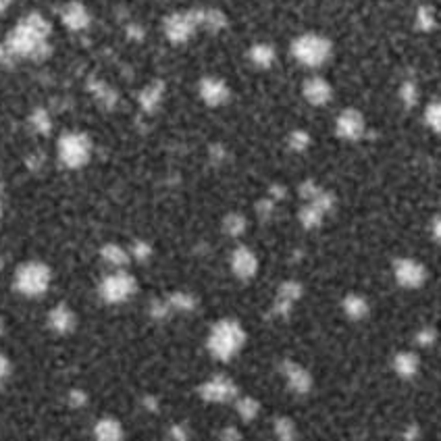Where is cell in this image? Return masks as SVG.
<instances>
[{
    "label": "cell",
    "instance_id": "1",
    "mask_svg": "<svg viewBox=\"0 0 441 441\" xmlns=\"http://www.w3.org/2000/svg\"><path fill=\"white\" fill-rule=\"evenodd\" d=\"M48 36H51L48 21L42 15L32 13L19 21V26L9 34L5 44L13 57L42 59L48 53Z\"/></svg>",
    "mask_w": 441,
    "mask_h": 441
},
{
    "label": "cell",
    "instance_id": "2",
    "mask_svg": "<svg viewBox=\"0 0 441 441\" xmlns=\"http://www.w3.org/2000/svg\"><path fill=\"white\" fill-rule=\"evenodd\" d=\"M244 343H246V331L233 318L217 321L213 325L210 333H208V339H206L208 352L217 360H223V362H229L235 354H240Z\"/></svg>",
    "mask_w": 441,
    "mask_h": 441
},
{
    "label": "cell",
    "instance_id": "3",
    "mask_svg": "<svg viewBox=\"0 0 441 441\" xmlns=\"http://www.w3.org/2000/svg\"><path fill=\"white\" fill-rule=\"evenodd\" d=\"M291 53H294L296 61L302 63L304 67H321L331 57V44L323 36L304 34L294 42Z\"/></svg>",
    "mask_w": 441,
    "mask_h": 441
},
{
    "label": "cell",
    "instance_id": "4",
    "mask_svg": "<svg viewBox=\"0 0 441 441\" xmlns=\"http://www.w3.org/2000/svg\"><path fill=\"white\" fill-rule=\"evenodd\" d=\"M51 285V269L44 262H26L17 269L15 287L19 294L36 298L42 296Z\"/></svg>",
    "mask_w": 441,
    "mask_h": 441
},
{
    "label": "cell",
    "instance_id": "5",
    "mask_svg": "<svg viewBox=\"0 0 441 441\" xmlns=\"http://www.w3.org/2000/svg\"><path fill=\"white\" fill-rule=\"evenodd\" d=\"M92 156V142L86 134H65L59 140V159L65 167L69 169H80L84 167Z\"/></svg>",
    "mask_w": 441,
    "mask_h": 441
},
{
    "label": "cell",
    "instance_id": "6",
    "mask_svg": "<svg viewBox=\"0 0 441 441\" xmlns=\"http://www.w3.org/2000/svg\"><path fill=\"white\" fill-rule=\"evenodd\" d=\"M136 289H138L136 279L125 271H117L102 279L100 298L109 304H121V302H127L136 294Z\"/></svg>",
    "mask_w": 441,
    "mask_h": 441
},
{
    "label": "cell",
    "instance_id": "7",
    "mask_svg": "<svg viewBox=\"0 0 441 441\" xmlns=\"http://www.w3.org/2000/svg\"><path fill=\"white\" fill-rule=\"evenodd\" d=\"M196 28H200V9L169 15L165 21V34L171 42H186L188 38H192Z\"/></svg>",
    "mask_w": 441,
    "mask_h": 441
},
{
    "label": "cell",
    "instance_id": "8",
    "mask_svg": "<svg viewBox=\"0 0 441 441\" xmlns=\"http://www.w3.org/2000/svg\"><path fill=\"white\" fill-rule=\"evenodd\" d=\"M200 395L204 402H210V404H227L237 397V387L229 377L215 375L200 385Z\"/></svg>",
    "mask_w": 441,
    "mask_h": 441
},
{
    "label": "cell",
    "instance_id": "9",
    "mask_svg": "<svg viewBox=\"0 0 441 441\" xmlns=\"http://www.w3.org/2000/svg\"><path fill=\"white\" fill-rule=\"evenodd\" d=\"M393 277L395 281L406 289H416L426 279V269L414 260V258H397L393 264Z\"/></svg>",
    "mask_w": 441,
    "mask_h": 441
},
{
    "label": "cell",
    "instance_id": "10",
    "mask_svg": "<svg viewBox=\"0 0 441 441\" xmlns=\"http://www.w3.org/2000/svg\"><path fill=\"white\" fill-rule=\"evenodd\" d=\"M281 375H283L287 387L294 393H298V395H304V393H308L312 389V377H310V372L304 366H300V364H296L291 360H285L281 364Z\"/></svg>",
    "mask_w": 441,
    "mask_h": 441
},
{
    "label": "cell",
    "instance_id": "11",
    "mask_svg": "<svg viewBox=\"0 0 441 441\" xmlns=\"http://www.w3.org/2000/svg\"><path fill=\"white\" fill-rule=\"evenodd\" d=\"M335 132L343 140H360L364 136V119L358 111L345 109L337 121H335Z\"/></svg>",
    "mask_w": 441,
    "mask_h": 441
},
{
    "label": "cell",
    "instance_id": "12",
    "mask_svg": "<svg viewBox=\"0 0 441 441\" xmlns=\"http://www.w3.org/2000/svg\"><path fill=\"white\" fill-rule=\"evenodd\" d=\"M231 269L240 279H252L258 271V258L246 246H240L231 254Z\"/></svg>",
    "mask_w": 441,
    "mask_h": 441
},
{
    "label": "cell",
    "instance_id": "13",
    "mask_svg": "<svg viewBox=\"0 0 441 441\" xmlns=\"http://www.w3.org/2000/svg\"><path fill=\"white\" fill-rule=\"evenodd\" d=\"M300 296H302V285L296 283V281H285L277 289V298H275V304H273V314H277V316L289 314V310L300 300Z\"/></svg>",
    "mask_w": 441,
    "mask_h": 441
},
{
    "label": "cell",
    "instance_id": "14",
    "mask_svg": "<svg viewBox=\"0 0 441 441\" xmlns=\"http://www.w3.org/2000/svg\"><path fill=\"white\" fill-rule=\"evenodd\" d=\"M200 98L208 107H219L229 98V88L223 80L217 78H204L200 82Z\"/></svg>",
    "mask_w": 441,
    "mask_h": 441
},
{
    "label": "cell",
    "instance_id": "15",
    "mask_svg": "<svg viewBox=\"0 0 441 441\" xmlns=\"http://www.w3.org/2000/svg\"><path fill=\"white\" fill-rule=\"evenodd\" d=\"M48 327L55 333H61V335L71 333L75 329V314H73V310L69 306H65V304L55 306L51 310V314H48Z\"/></svg>",
    "mask_w": 441,
    "mask_h": 441
},
{
    "label": "cell",
    "instance_id": "16",
    "mask_svg": "<svg viewBox=\"0 0 441 441\" xmlns=\"http://www.w3.org/2000/svg\"><path fill=\"white\" fill-rule=\"evenodd\" d=\"M304 98L310 102V105H314V107H321V105H327L329 100H331V94H333V90H331V86L325 82V80H321V78H312V80H308L306 84H304Z\"/></svg>",
    "mask_w": 441,
    "mask_h": 441
},
{
    "label": "cell",
    "instance_id": "17",
    "mask_svg": "<svg viewBox=\"0 0 441 441\" xmlns=\"http://www.w3.org/2000/svg\"><path fill=\"white\" fill-rule=\"evenodd\" d=\"M61 17H63V24H65L69 30H73V32H82V30H86V28L90 26V13H88L86 7L80 5V3H69V5L63 9Z\"/></svg>",
    "mask_w": 441,
    "mask_h": 441
},
{
    "label": "cell",
    "instance_id": "18",
    "mask_svg": "<svg viewBox=\"0 0 441 441\" xmlns=\"http://www.w3.org/2000/svg\"><path fill=\"white\" fill-rule=\"evenodd\" d=\"M96 441H123V426L117 418H100L94 426Z\"/></svg>",
    "mask_w": 441,
    "mask_h": 441
},
{
    "label": "cell",
    "instance_id": "19",
    "mask_svg": "<svg viewBox=\"0 0 441 441\" xmlns=\"http://www.w3.org/2000/svg\"><path fill=\"white\" fill-rule=\"evenodd\" d=\"M393 370L402 379H412L420 370V360L414 352H397L393 356Z\"/></svg>",
    "mask_w": 441,
    "mask_h": 441
},
{
    "label": "cell",
    "instance_id": "20",
    "mask_svg": "<svg viewBox=\"0 0 441 441\" xmlns=\"http://www.w3.org/2000/svg\"><path fill=\"white\" fill-rule=\"evenodd\" d=\"M341 306H343V312L350 318H354V321H360V318H364L368 314V302L362 296H358V294H348L343 298Z\"/></svg>",
    "mask_w": 441,
    "mask_h": 441
},
{
    "label": "cell",
    "instance_id": "21",
    "mask_svg": "<svg viewBox=\"0 0 441 441\" xmlns=\"http://www.w3.org/2000/svg\"><path fill=\"white\" fill-rule=\"evenodd\" d=\"M163 92H165V86H163L161 82H154V84H150L148 88H144L142 94H140V105H142V109H144L146 113H152V111L161 105Z\"/></svg>",
    "mask_w": 441,
    "mask_h": 441
},
{
    "label": "cell",
    "instance_id": "22",
    "mask_svg": "<svg viewBox=\"0 0 441 441\" xmlns=\"http://www.w3.org/2000/svg\"><path fill=\"white\" fill-rule=\"evenodd\" d=\"M250 61H252L256 67L267 69V67H271L273 61H275V51H273L269 44H256V46L250 48Z\"/></svg>",
    "mask_w": 441,
    "mask_h": 441
},
{
    "label": "cell",
    "instance_id": "23",
    "mask_svg": "<svg viewBox=\"0 0 441 441\" xmlns=\"http://www.w3.org/2000/svg\"><path fill=\"white\" fill-rule=\"evenodd\" d=\"M323 219H325V213H323L316 204H312V202H306V206L300 210V223H302L306 229L318 227V225L323 223Z\"/></svg>",
    "mask_w": 441,
    "mask_h": 441
},
{
    "label": "cell",
    "instance_id": "24",
    "mask_svg": "<svg viewBox=\"0 0 441 441\" xmlns=\"http://www.w3.org/2000/svg\"><path fill=\"white\" fill-rule=\"evenodd\" d=\"M102 258L113 267H125L129 262V252L117 244H107L102 248Z\"/></svg>",
    "mask_w": 441,
    "mask_h": 441
},
{
    "label": "cell",
    "instance_id": "25",
    "mask_svg": "<svg viewBox=\"0 0 441 441\" xmlns=\"http://www.w3.org/2000/svg\"><path fill=\"white\" fill-rule=\"evenodd\" d=\"M171 310H179V312H190L196 308V298L192 294H186V291H175L167 298Z\"/></svg>",
    "mask_w": 441,
    "mask_h": 441
},
{
    "label": "cell",
    "instance_id": "26",
    "mask_svg": "<svg viewBox=\"0 0 441 441\" xmlns=\"http://www.w3.org/2000/svg\"><path fill=\"white\" fill-rule=\"evenodd\" d=\"M225 15L217 9H208V11H200V26L208 28L210 32H219L225 28Z\"/></svg>",
    "mask_w": 441,
    "mask_h": 441
},
{
    "label": "cell",
    "instance_id": "27",
    "mask_svg": "<svg viewBox=\"0 0 441 441\" xmlns=\"http://www.w3.org/2000/svg\"><path fill=\"white\" fill-rule=\"evenodd\" d=\"M235 410H237V414H240L244 420H252V418H256V416H258L260 404H258L254 397L244 395V397H237V402H235Z\"/></svg>",
    "mask_w": 441,
    "mask_h": 441
},
{
    "label": "cell",
    "instance_id": "28",
    "mask_svg": "<svg viewBox=\"0 0 441 441\" xmlns=\"http://www.w3.org/2000/svg\"><path fill=\"white\" fill-rule=\"evenodd\" d=\"M275 435L279 437V441H296V424L294 420H289L287 416H279L275 420Z\"/></svg>",
    "mask_w": 441,
    "mask_h": 441
},
{
    "label": "cell",
    "instance_id": "29",
    "mask_svg": "<svg viewBox=\"0 0 441 441\" xmlns=\"http://www.w3.org/2000/svg\"><path fill=\"white\" fill-rule=\"evenodd\" d=\"M223 229H225L231 237H237V235H242V233L246 231V219H244L242 215H237V213H231V215L225 217Z\"/></svg>",
    "mask_w": 441,
    "mask_h": 441
},
{
    "label": "cell",
    "instance_id": "30",
    "mask_svg": "<svg viewBox=\"0 0 441 441\" xmlns=\"http://www.w3.org/2000/svg\"><path fill=\"white\" fill-rule=\"evenodd\" d=\"M416 24L422 32H431L435 28V15H433V9L431 7H422L418 9V15H416Z\"/></svg>",
    "mask_w": 441,
    "mask_h": 441
},
{
    "label": "cell",
    "instance_id": "31",
    "mask_svg": "<svg viewBox=\"0 0 441 441\" xmlns=\"http://www.w3.org/2000/svg\"><path fill=\"white\" fill-rule=\"evenodd\" d=\"M287 144H289V148L291 150H296V152H302V150H306L308 148V144H310V138H308V134L306 132H291V136L287 138Z\"/></svg>",
    "mask_w": 441,
    "mask_h": 441
},
{
    "label": "cell",
    "instance_id": "32",
    "mask_svg": "<svg viewBox=\"0 0 441 441\" xmlns=\"http://www.w3.org/2000/svg\"><path fill=\"white\" fill-rule=\"evenodd\" d=\"M439 105L437 102H431L429 107H426V111H424V123L433 129V132H439V123H441V119H439Z\"/></svg>",
    "mask_w": 441,
    "mask_h": 441
},
{
    "label": "cell",
    "instance_id": "33",
    "mask_svg": "<svg viewBox=\"0 0 441 441\" xmlns=\"http://www.w3.org/2000/svg\"><path fill=\"white\" fill-rule=\"evenodd\" d=\"M32 125L36 127V132L40 134H48L51 132V117L44 111H36L32 115Z\"/></svg>",
    "mask_w": 441,
    "mask_h": 441
},
{
    "label": "cell",
    "instance_id": "34",
    "mask_svg": "<svg viewBox=\"0 0 441 441\" xmlns=\"http://www.w3.org/2000/svg\"><path fill=\"white\" fill-rule=\"evenodd\" d=\"M402 100H404L406 107H414V105H416V100H418V90H416V86H414V82H406V84L402 86Z\"/></svg>",
    "mask_w": 441,
    "mask_h": 441
},
{
    "label": "cell",
    "instance_id": "35",
    "mask_svg": "<svg viewBox=\"0 0 441 441\" xmlns=\"http://www.w3.org/2000/svg\"><path fill=\"white\" fill-rule=\"evenodd\" d=\"M437 341V331L433 327H424L416 333V343L422 345V348H429Z\"/></svg>",
    "mask_w": 441,
    "mask_h": 441
},
{
    "label": "cell",
    "instance_id": "36",
    "mask_svg": "<svg viewBox=\"0 0 441 441\" xmlns=\"http://www.w3.org/2000/svg\"><path fill=\"white\" fill-rule=\"evenodd\" d=\"M152 254V246L146 244V242H136L134 248H132V256L138 258V260H148Z\"/></svg>",
    "mask_w": 441,
    "mask_h": 441
},
{
    "label": "cell",
    "instance_id": "37",
    "mask_svg": "<svg viewBox=\"0 0 441 441\" xmlns=\"http://www.w3.org/2000/svg\"><path fill=\"white\" fill-rule=\"evenodd\" d=\"M150 312H152V316H154V318H167L173 310H171V306H169V302H167V300H161V302H152Z\"/></svg>",
    "mask_w": 441,
    "mask_h": 441
},
{
    "label": "cell",
    "instance_id": "38",
    "mask_svg": "<svg viewBox=\"0 0 441 441\" xmlns=\"http://www.w3.org/2000/svg\"><path fill=\"white\" fill-rule=\"evenodd\" d=\"M169 435H171L173 441H190V433L183 424H173L169 429Z\"/></svg>",
    "mask_w": 441,
    "mask_h": 441
},
{
    "label": "cell",
    "instance_id": "39",
    "mask_svg": "<svg viewBox=\"0 0 441 441\" xmlns=\"http://www.w3.org/2000/svg\"><path fill=\"white\" fill-rule=\"evenodd\" d=\"M86 402H88V395H86L82 389H73V391L69 393V404H71L73 408H82Z\"/></svg>",
    "mask_w": 441,
    "mask_h": 441
},
{
    "label": "cell",
    "instance_id": "40",
    "mask_svg": "<svg viewBox=\"0 0 441 441\" xmlns=\"http://www.w3.org/2000/svg\"><path fill=\"white\" fill-rule=\"evenodd\" d=\"M240 439H242V435L235 426H225L221 431V441H240Z\"/></svg>",
    "mask_w": 441,
    "mask_h": 441
},
{
    "label": "cell",
    "instance_id": "41",
    "mask_svg": "<svg viewBox=\"0 0 441 441\" xmlns=\"http://www.w3.org/2000/svg\"><path fill=\"white\" fill-rule=\"evenodd\" d=\"M418 435H420L418 424H408V426H406V431H404V441H416V439H418Z\"/></svg>",
    "mask_w": 441,
    "mask_h": 441
},
{
    "label": "cell",
    "instance_id": "42",
    "mask_svg": "<svg viewBox=\"0 0 441 441\" xmlns=\"http://www.w3.org/2000/svg\"><path fill=\"white\" fill-rule=\"evenodd\" d=\"M9 370H11V364H9L7 356H5V354H0V385H3V381L7 379Z\"/></svg>",
    "mask_w": 441,
    "mask_h": 441
},
{
    "label": "cell",
    "instance_id": "43",
    "mask_svg": "<svg viewBox=\"0 0 441 441\" xmlns=\"http://www.w3.org/2000/svg\"><path fill=\"white\" fill-rule=\"evenodd\" d=\"M13 59V55H11V51L7 48V44H0V65L3 63H9Z\"/></svg>",
    "mask_w": 441,
    "mask_h": 441
},
{
    "label": "cell",
    "instance_id": "44",
    "mask_svg": "<svg viewBox=\"0 0 441 441\" xmlns=\"http://www.w3.org/2000/svg\"><path fill=\"white\" fill-rule=\"evenodd\" d=\"M144 406H146V408H148L150 412L159 410V402H156V397H150V395H148V397L144 399Z\"/></svg>",
    "mask_w": 441,
    "mask_h": 441
},
{
    "label": "cell",
    "instance_id": "45",
    "mask_svg": "<svg viewBox=\"0 0 441 441\" xmlns=\"http://www.w3.org/2000/svg\"><path fill=\"white\" fill-rule=\"evenodd\" d=\"M433 237L439 240V217L433 219Z\"/></svg>",
    "mask_w": 441,
    "mask_h": 441
},
{
    "label": "cell",
    "instance_id": "46",
    "mask_svg": "<svg viewBox=\"0 0 441 441\" xmlns=\"http://www.w3.org/2000/svg\"><path fill=\"white\" fill-rule=\"evenodd\" d=\"M7 7H9V0H0V13H3Z\"/></svg>",
    "mask_w": 441,
    "mask_h": 441
},
{
    "label": "cell",
    "instance_id": "47",
    "mask_svg": "<svg viewBox=\"0 0 441 441\" xmlns=\"http://www.w3.org/2000/svg\"><path fill=\"white\" fill-rule=\"evenodd\" d=\"M0 215H3V202H0Z\"/></svg>",
    "mask_w": 441,
    "mask_h": 441
},
{
    "label": "cell",
    "instance_id": "48",
    "mask_svg": "<svg viewBox=\"0 0 441 441\" xmlns=\"http://www.w3.org/2000/svg\"><path fill=\"white\" fill-rule=\"evenodd\" d=\"M9 3H11V0H9Z\"/></svg>",
    "mask_w": 441,
    "mask_h": 441
}]
</instances>
